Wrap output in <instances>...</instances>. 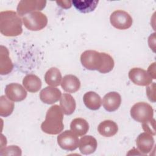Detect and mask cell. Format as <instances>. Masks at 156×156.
I'll list each match as a JSON object with an SVG mask.
<instances>
[{
	"label": "cell",
	"mask_w": 156,
	"mask_h": 156,
	"mask_svg": "<svg viewBox=\"0 0 156 156\" xmlns=\"http://www.w3.org/2000/svg\"><path fill=\"white\" fill-rule=\"evenodd\" d=\"M80 62L87 69L97 70L102 74L110 72L115 65L114 60L110 55L94 50H87L82 52Z\"/></svg>",
	"instance_id": "1"
},
{
	"label": "cell",
	"mask_w": 156,
	"mask_h": 156,
	"mask_svg": "<svg viewBox=\"0 0 156 156\" xmlns=\"http://www.w3.org/2000/svg\"><path fill=\"white\" fill-rule=\"evenodd\" d=\"M22 20L13 10L0 12V32L5 37H16L23 32Z\"/></svg>",
	"instance_id": "2"
},
{
	"label": "cell",
	"mask_w": 156,
	"mask_h": 156,
	"mask_svg": "<svg viewBox=\"0 0 156 156\" xmlns=\"http://www.w3.org/2000/svg\"><path fill=\"white\" fill-rule=\"evenodd\" d=\"M63 113L60 106L54 105L47 111L45 120L41 124L43 132L49 135H57L64 129Z\"/></svg>",
	"instance_id": "3"
},
{
	"label": "cell",
	"mask_w": 156,
	"mask_h": 156,
	"mask_svg": "<svg viewBox=\"0 0 156 156\" xmlns=\"http://www.w3.org/2000/svg\"><path fill=\"white\" fill-rule=\"evenodd\" d=\"M130 115L136 121L144 123L153 119L154 110L151 105L146 102H137L132 107Z\"/></svg>",
	"instance_id": "4"
},
{
	"label": "cell",
	"mask_w": 156,
	"mask_h": 156,
	"mask_svg": "<svg viewBox=\"0 0 156 156\" xmlns=\"http://www.w3.org/2000/svg\"><path fill=\"white\" fill-rule=\"evenodd\" d=\"M24 26L29 30L38 31L48 24L47 16L41 12H34L26 15L22 18Z\"/></svg>",
	"instance_id": "5"
},
{
	"label": "cell",
	"mask_w": 156,
	"mask_h": 156,
	"mask_svg": "<svg viewBox=\"0 0 156 156\" xmlns=\"http://www.w3.org/2000/svg\"><path fill=\"white\" fill-rule=\"evenodd\" d=\"M46 1L43 0H21L19 2L16 11L20 16L42 10L46 6Z\"/></svg>",
	"instance_id": "6"
},
{
	"label": "cell",
	"mask_w": 156,
	"mask_h": 156,
	"mask_svg": "<svg viewBox=\"0 0 156 156\" xmlns=\"http://www.w3.org/2000/svg\"><path fill=\"white\" fill-rule=\"evenodd\" d=\"M111 24L117 29L126 30L132 26L133 20L131 16L124 10L114 11L110 16Z\"/></svg>",
	"instance_id": "7"
},
{
	"label": "cell",
	"mask_w": 156,
	"mask_h": 156,
	"mask_svg": "<svg viewBox=\"0 0 156 156\" xmlns=\"http://www.w3.org/2000/svg\"><path fill=\"white\" fill-rule=\"evenodd\" d=\"M58 146L66 151H73L79 146V140L74 132L71 130H65L57 136Z\"/></svg>",
	"instance_id": "8"
},
{
	"label": "cell",
	"mask_w": 156,
	"mask_h": 156,
	"mask_svg": "<svg viewBox=\"0 0 156 156\" xmlns=\"http://www.w3.org/2000/svg\"><path fill=\"white\" fill-rule=\"evenodd\" d=\"M129 79L135 85L147 86L152 83V77L146 70L140 68H133L129 72Z\"/></svg>",
	"instance_id": "9"
},
{
	"label": "cell",
	"mask_w": 156,
	"mask_h": 156,
	"mask_svg": "<svg viewBox=\"0 0 156 156\" xmlns=\"http://www.w3.org/2000/svg\"><path fill=\"white\" fill-rule=\"evenodd\" d=\"M6 97L13 102H20L24 100L27 96L25 88L18 83H11L5 88Z\"/></svg>",
	"instance_id": "10"
},
{
	"label": "cell",
	"mask_w": 156,
	"mask_h": 156,
	"mask_svg": "<svg viewBox=\"0 0 156 156\" xmlns=\"http://www.w3.org/2000/svg\"><path fill=\"white\" fill-rule=\"evenodd\" d=\"M154 142V139L152 135L146 132L140 133L136 140L138 149L141 153L145 154L149 153L152 150Z\"/></svg>",
	"instance_id": "11"
},
{
	"label": "cell",
	"mask_w": 156,
	"mask_h": 156,
	"mask_svg": "<svg viewBox=\"0 0 156 156\" xmlns=\"http://www.w3.org/2000/svg\"><path fill=\"white\" fill-rule=\"evenodd\" d=\"M121 103V95L116 91H112L107 93L102 99V105L104 108L105 110L109 112H112L118 110Z\"/></svg>",
	"instance_id": "12"
},
{
	"label": "cell",
	"mask_w": 156,
	"mask_h": 156,
	"mask_svg": "<svg viewBox=\"0 0 156 156\" xmlns=\"http://www.w3.org/2000/svg\"><path fill=\"white\" fill-rule=\"evenodd\" d=\"M62 96L60 90L54 87H46L40 93V99L44 104H52L57 102Z\"/></svg>",
	"instance_id": "13"
},
{
	"label": "cell",
	"mask_w": 156,
	"mask_h": 156,
	"mask_svg": "<svg viewBox=\"0 0 156 156\" xmlns=\"http://www.w3.org/2000/svg\"><path fill=\"white\" fill-rule=\"evenodd\" d=\"M98 146L95 138L91 135H85L79 140V149L81 154L88 155L94 153Z\"/></svg>",
	"instance_id": "14"
},
{
	"label": "cell",
	"mask_w": 156,
	"mask_h": 156,
	"mask_svg": "<svg viewBox=\"0 0 156 156\" xmlns=\"http://www.w3.org/2000/svg\"><path fill=\"white\" fill-rule=\"evenodd\" d=\"M13 69V64L9 57L7 48L2 45L0 49V74L5 75L10 73Z\"/></svg>",
	"instance_id": "15"
},
{
	"label": "cell",
	"mask_w": 156,
	"mask_h": 156,
	"mask_svg": "<svg viewBox=\"0 0 156 156\" xmlns=\"http://www.w3.org/2000/svg\"><path fill=\"white\" fill-rule=\"evenodd\" d=\"M63 90L68 93H73L77 91L80 87V82L75 76L68 74L65 76L61 82Z\"/></svg>",
	"instance_id": "16"
},
{
	"label": "cell",
	"mask_w": 156,
	"mask_h": 156,
	"mask_svg": "<svg viewBox=\"0 0 156 156\" xmlns=\"http://www.w3.org/2000/svg\"><path fill=\"white\" fill-rule=\"evenodd\" d=\"M98 130L99 134L103 136L112 137L118 132V127L115 122L108 119L101 122L99 124Z\"/></svg>",
	"instance_id": "17"
},
{
	"label": "cell",
	"mask_w": 156,
	"mask_h": 156,
	"mask_svg": "<svg viewBox=\"0 0 156 156\" xmlns=\"http://www.w3.org/2000/svg\"><path fill=\"white\" fill-rule=\"evenodd\" d=\"M60 108L64 114L70 115L74 113L76 107V101L68 93H63L60 99Z\"/></svg>",
	"instance_id": "18"
},
{
	"label": "cell",
	"mask_w": 156,
	"mask_h": 156,
	"mask_svg": "<svg viewBox=\"0 0 156 156\" xmlns=\"http://www.w3.org/2000/svg\"><path fill=\"white\" fill-rule=\"evenodd\" d=\"M83 101L85 105L92 110H98L102 104L100 96L94 91H88L85 93L83 96Z\"/></svg>",
	"instance_id": "19"
},
{
	"label": "cell",
	"mask_w": 156,
	"mask_h": 156,
	"mask_svg": "<svg viewBox=\"0 0 156 156\" xmlns=\"http://www.w3.org/2000/svg\"><path fill=\"white\" fill-rule=\"evenodd\" d=\"M24 87L30 93H36L41 87V81L36 75L33 74H27L23 80Z\"/></svg>",
	"instance_id": "20"
},
{
	"label": "cell",
	"mask_w": 156,
	"mask_h": 156,
	"mask_svg": "<svg viewBox=\"0 0 156 156\" xmlns=\"http://www.w3.org/2000/svg\"><path fill=\"white\" fill-rule=\"evenodd\" d=\"M74 7L81 13H90L96 8L99 1L97 0H73L71 1Z\"/></svg>",
	"instance_id": "21"
},
{
	"label": "cell",
	"mask_w": 156,
	"mask_h": 156,
	"mask_svg": "<svg viewBox=\"0 0 156 156\" xmlns=\"http://www.w3.org/2000/svg\"><path fill=\"white\" fill-rule=\"evenodd\" d=\"M71 130L77 136H83L85 135L89 129L88 122L81 118L74 119L70 124Z\"/></svg>",
	"instance_id": "22"
},
{
	"label": "cell",
	"mask_w": 156,
	"mask_h": 156,
	"mask_svg": "<svg viewBox=\"0 0 156 156\" xmlns=\"http://www.w3.org/2000/svg\"><path fill=\"white\" fill-rule=\"evenodd\" d=\"M62 77L60 70L55 67L49 69L44 75L46 83L52 87H57L61 83Z\"/></svg>",
	"instance_id": "23"
},
{
	"label": "cell",
	"mask_w": 156,
	"mask_h": 156,
	"mask_svg": "<svg viewBox=\"0 0 156 156\" xmlns=\"http://www.w3.org/2000/svg\"><path fill=\"white\" fill-rule=\"evenodd\" d=\"M14 109V103L5 96L0 98V115L2 117L10 116Z\"/></svg>",
	"instance_id": "24"
},
{
	"label": "cell",
	"mask_w": 156,
	"mask_h": 156,
	"mask_svg": "<svg viewBox=\"0 0 156 156\" xmlns=\"http://www.w3.org/2000/svg\"><path fill=\"white\" fill-rule=\"evenodd\" d=\"M1 155H21V149L18 146H9L4 149H1Z\"/></svg>",
	"instance_id": "25"
},
{
	"label": "cell",
	"mask_w": 156,
	"mask_h": 156,
	"mask_svg": "<svg viewBox=\"0 0 156 156\" xmlns=\"http://www.w3.org/2000/svg\"><path fill=\"white\" fill-rule=\"evenodd\" d=\"M143 129L147 133H149L151 135H155V119L153 118L152 120L142 123Z\"/></svg>",
	"instance_id": "26"
},
{
	"label": "cell",
	"mask_w": 156,
	"mask_h": 156,
	"mask_svg": "<svg viewBox=\"0 0 156 156\" xmlns=\"http://www.w3.org/2000/svg\"><path fill=\"white\" fill-rule=\"evenodd\" d=\"M155 83L154 82L152 83V85L150 86H148L146 88V94L149 98V99L153 102H155Z\"/></svg>",
	"instance_id": "27"
},
{
	"label": "cell",
	"mask_w": 156,
	"mask_h": 156,
	"mask_svg": "<svg viewBox=\"0 0 156 156\" xmlns=\"http://www.w3.org/2000/svg\"><path fill=\"white\" fill-rule=\"evenodd\" d=\"M58 5L60 6L62 8L67 9L71 7L72 2L70 1H56Z\"/></svg>",
	"instance_id": "28"
},
{
	"label": "cell",
	"mask_w": 156,
	"mask_h": 156,
	"mask_svg": "<svg viewBox=\"0 0 156 156\" xmlns=\"http://www.w3.org/2000/svg\"><path fill=\"white\" fill-rule=\"evenodd\" d=\"M155 63H153L152 65H151L149 66V67L148 68V69H147V72L149 73V74L151 75V76L152 77V79H155Z\"/></svg>",
	"instance_id": "29"
}]
</instances>
